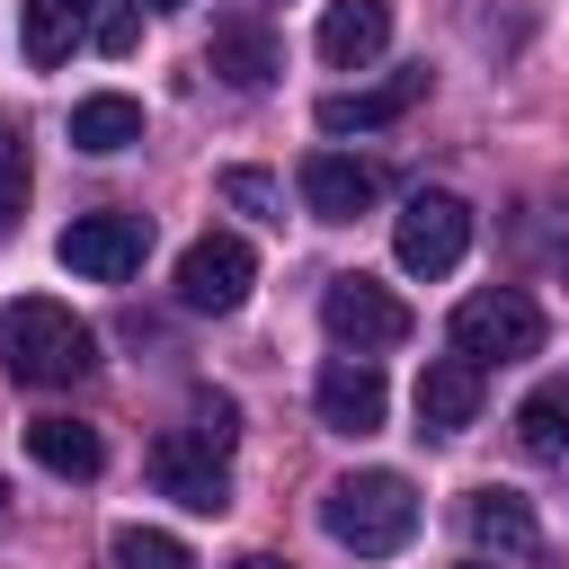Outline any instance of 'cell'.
Returning a JSON list of instances; mask_svg holds the SVG:
<instances>
[{"label": "cell", "instance_id": "8fae6325", "mask_svg": "<svg viewBox=\"0 0 569 569\" xmlns=\"http://www.w3.org/2000/svg\"><path fill=\"white\" fill-rule=\"evenodd\" d=\"M311 44H320L329 71H365L391 44V0H329L320 27H311Z\"/></svg>", "mask_w": 569, "mask_h": 569}, {"label": "cell", "instance_id": "7c38bea8", "mask_svg": "<svg viewBox=\"0 0 569 569\" xmlns=\"http://www.w3.org/2000/svg\"><path fill=\"white\" fill-rule=\"evenodd\" d=\"M373 196H382V178H373L365 160H347V151H311V160H302V204H311V222H356V213H373Z\"/></svg>", "mask_w": 569, "mask_h": 569}, {"label": "cell", "instance_id": "30bf717a", "mask_svg": "<svg viewBox=\"0 0 569 569\" xmlns=\"http://www.w3.org/2000/svg\"><path fill=\"white\" fill-rule=\"evenodd\" d=\"M418 98H427V62H418V71H391V80H373V89H329V98H320V133H373V124H400Z\"/></svg>", "mask_w": 569, "mask_h": 569}, {"label": "cell", "instance_id": "277c9868", "mask_svg": "<svg viewBox=\"0 0 569 569\" xmlns=\"http://www.w3.org/2000/svg\"><path fill=\"white\" fill-rule=\"evenodd\" d=\"M320 329H329L347 356H382V347L409 338V302H400L391 284H373L365 267H347V276L320 284Z\"/></svg>", "mask_w": 569, "mask_h": 569}, {"label": "cell", "instance_id": "484cf974", "mask_svg": "<svg viewBox=\"0 0 569 569\" xmlns=\"http://www.w3.org/2000/svg\"><path fill=\"white\" fill-rule=\"evenodd\" d=\"M142 9H187V0H142Z\"/></svg>", "mask_w": 569, "mask_h": 569}, {"label": "cell", "instance_id": "8992f818", "mask_svg": "<svg viewBox=\"0 0 569 569\" xmlns=\"http://www.w3.org/2000/svg\"><path fill=\"white\" fill-rule=\"evenodd\" d=\"M249 284H258V249L240 240V231H204V240H187L178 249V302L187 311H240L249 302Z\"/></svg>", "mask_w": 569, "mask_h": 569}, {"label": "cell", "instance_id": "ba28073f", "mask_svg": "<svg viewBox=\"0 0 569 569\" xmlns=\"http://www.w3.org/2000/svg\"><path fill=\"white\" fill-rule=\"evenodd\" d=\"M151 489H160V498H178V507H196V516H222V507H231L222 445H204L196 427H169V436L151 445Z\"/></svg>", "mask_w": 569, "mask_h": 569}, {"label": "cell", "instance_id": "9c48e42d", "mask_svg": "<svg viewBox=\"0 0 569 569\" xmlns=\"http://www.w3.org/2000/svg\"><path fill=\"white\" fill-rule=\"evenodd\" d=\"M311 409H320V427H338V436H373L382 409H391V382H382L373 356H329L320 382H311Z\"/></svg>", "mask_w": 569, "mask_h": 569}, {"label": "cell", "instance_id": "83f0119b", "mask_svg": "<svg viewBox=\"0 0 569 569\" xmlns=\"http://www.w3.org/2000/svg\"><path fill=\"white\" fill-rule=\"evenodd\" d=\"M462 569H489V560H462Z\"/></svg>", "mask_w": 569, "mask_h": 569}, {"label": "cell", "instance_id": "4316f807", "mask_svg": "<svg viewBox=\"0 0 569 569\" xmlns=\"http://www.w3.org/2000/svg\"><path fill=\"white\" fill-rule=\"evenodd\" d=\"M0 516H9V480H0Z\"/></svg>", "mask_w": 569, "mask_h": 569}, {"label": "cell", "instance_id": "5b68a950", "mask_svg": "<svg viewBox=\"0 0 569 569\" xmlns=\"http://www.w3.org/2000/svg\"><path fill=\"white\" fill-rule=\"evenodd\" d=\"M462 249H471V204H462L453 187H418V196L400 204V222H391V258H400L409 276H453Z\"/></svg>", "mask_w": 569, "mask_h": 569}, {"label": "cell", "instance_id": "9a60e30c", "mask_svg": "<svg viewBox=\"0 0 569 569\" xmlns=\"http://www.w3.org/2000/svg\"><path fill=\"white\" fill-rule=\"evenodd\" d=\"M462 525H471L480 551H507V560H533V551H542V525H533V507H525L516 489H471Z\"/></svg>", "mask_w": 569, "mask_h": 569}, {"label": "cell", "instance_id": "d4e9b609", "mask_svg": "<svg viewBox=\"0 0 569 569\" xmlns=\"http://www.w3.org/2000/svg\"><path fill=\"white\" fill-rule=\"evenodd\" d=\"M231 569H293V560H276V551H240Z\"/></svg>", "mask_w": 569, "mask_h": 569}, {"label": "cell", "instance_id": "2e32d148", "mask_svg": "<svg viewBox=\"0 0 569 569\" xmlns=\"http://www.w3.org/2000/svg\"><path fill=\"white\" fill-rule=\"evenodd\" d=\"M89 9H98V0H18V44H27V62H36V71L71 62V44L89 36Z\"/></svg>", "mask_w": 569, "mask_h": 569}, {"label": "cell", "instance_id": "52a82bcc", "mask_svg": "<svg viewBox=\"0 0 569 569\" xmlns=\"http://www.w3.org/2000/svg\"><path fill=\"white\" fill-rule=\"evenodd\" d=\"M53 258L89 284H124L142 258H151V222L142 213H71V231L53 240Z\"/></svg>", "mask_w": 569, "mask_h": 569}, {"label": "cell", "instance_id": "ffe728a7", "mask_svg": "<svg viewBox=\"0 0 569 569\" xmlns=\"http://www.w3.org/2000/svg\"><path fill=\"white\" fill-rule=\"evenodd\" d=\"M107 560H116V569H196V551H187L178 533H160V525H116Z\"/></svg>", "mask_w": 569, "mask_h": 569}, {"label": "cell", "instance_id": "7a4b0ae2", "mask_svg": "<svg viewBox=\"0 0 569 569\" xmlns=\"http://www.w3.org/2000/svg\"><path fill=\"white\" fill-rule=\"evenodd\" d=\"M320 525H329L338 551H356V560H391V551L418 533V489H409L400 471H347V480H329Z\"/></svg>", "mask_w": 569, "mask_h": 569}, {"label": "cell", "instance_id": "d6986e66", "mask_svg": "<svg viewBox=\"0 0 569 569\" xmlns=\"http://www.w3.org/2000/svg\"><path fill=\"white\" fill-rule=\"evenodd\" d=\"M516 445H525L533 462H560V453H569V382H560V391H533V400L516 409Z\"/></svg>", "mask_w": 569, "mask_h": 569}, {"label": "cell", "instance_id": "7402d4cb", "mask_svg": "<svg viewBox=\"0 0 569 569\" xmlns=\"http://www.w3.org/2000/svg\"><path fill=\"white\" fill-rule=\"evenodd\" d=\"M18 204H27V133L0 116V231L18 222Z\"/></svg>", "mask_w": 569, "mask_h": 569}, {"label": "cell", "instance_id": "4fadbf2b", "mask_svg": "<svg viewBox=\"0 0 569 569\" xmlns=\"http://www.w3.org/2000/svg\"><path fill=\"white\" fill-rule=\"evenodd\" d=\"M480 418V365L471 356H436L418 373V436H462Z\"/></svg>", "mask_w": 569, "mask_h": 569}, {"label": "cell", "instance_id": "603a6c76", "mask_svg": "<svg viewBox=\"0 0 569 569\" xmlns=\"http://www.w3.org/2000/svg\"><path fill=\"white\" fill-rule=\"evenodd\" d=\"M187 427H196L204 445L231 453V436H240V400H231V391H196V400H187Z\"/></svg>", "mask_w": 569, "mask_h": 569}, {"label": "cell", "instance_id": "ac0fdd59", "mask_svg": "<svg viewBox=\"0 0 569 569\" xmlns=\"http://www.w3.org/2000/svg\"><path fill=\"white\" fill-rule=\"evenodd\" d=\"M27 453H36L53 480H98V462H107V436H98L89 418H36V427H27Z\"/></svg>", "mask_w": 569, "mask_h": 569}, {"label": "cell", "instance_id": "3957f363", "mask_svg": "<svg viewBox=\"0 0 569 569\" xmlns=\"http://www.w3.org/2000/svg\"><path fill=\"white\" fill-rule=\"evenodd\" d=\"M542 347V302L516 293V284H489V293H462L453 302V356H471L480 373L489 365H525Z\"/></svg>", "mask_w": 569, "mask_h": 569}, {"label": "cell", "instance_id": "e0dca14e", "mask_svg": "<svg viewBox=\"0 0 569 569\" xmlns=\"http://www.w3.org/2000/svg\"><path fill=\"white\" fill-rule=\"evenodd\" d=\"M133 142H142V107H133L124 89H98V98H80V107H71V151L116 160V151H133Z\"/></svg>", "mask_w": 569, "mask_h": 569}, {"label": "cell", "instance_id": "5bb4252c", "mask_svg": "<svg viewBox=\"0 0 569 569\" xmlns=\"http://www.w3.org/2000/svg\"><path fill=\"white\" fill-rule=\"evenodd\" d=\"M204 71H213V80H231V89H267V80L284 71V44H276L258 18H222V27H213V44H204Z\"/></svg>", "mask_w": 569, "mask_h": 569}, {"label": "cell", "instance_id": "cb8c5ba5", "mask_svg": "<svg viewBox=\"0 0 569 569\" xmlns=\"http://www.w3.org/2000/svg\"><path fill=\"white\" fill-rule=\"evenodd\" d=\"M222 196H231L240 213H267V222H276V187H267L258 169H231V178H222Z\"/></svg>", "mask_w": 569, "mask_h": 569}, {"label": "cell", "instance_id": "6da1fadb", "mask_svg": "<svg viewBox=\"0 0 569 569\" xmlns=\"http://www.w3.org/2000/svg\"><path fill=\"white\" fill-rule=\"evenodd\" d=\"M0 365H9L27 391H71V382L98 365V338H89V320H71V302L27 293V302L0 311Z\"/></svg>", "mask_w": 569, "mask_h": 569}, {"label": "cell", "instance_id": "44dd1931", "mask_svg": "<svg viewBox=\"0 0 569 569\" xmlns=\"http://www.w3.org/2000/svg\"><path fill=\"white\" fill-rule=\"evenodd\" d=\"M133 9H142V0H98V9H89V44H98V53H133V44H142V18H133Z\"/></svg>", "mask_w": 569, "mask_h": 569}]
</instances>
